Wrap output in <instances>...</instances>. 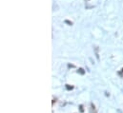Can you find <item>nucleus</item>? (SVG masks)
<instances>
[{
	"label": "nucleus",
	"mask_w": 123,
	"mask_h": 113,
	"mask_svg": "<svg viewBox=\"0 0 123 113\" xmlns=\"http://www.w3.org/2000/svg\"><path fill=\"white\" fill-rule=\"evenodd\" d=\"M90 111H91V113H97V111H96V108H95V106H94V104L93 103H91L90 104Z\"/></svg>",
	"instance_id": "obj_1"
},
{
	"label": "nucleus",
	"mask_w": 123,
	"mask_h": 113,
	"mask_svg": "<svg viewBox=\"0 0 123 113\" xmlns=\"http://www.w3.org/2000/svg\"><path fill=\"white\" fill-rule=\"evenodd\" d=\"M77 72H79V73H80V74H82V75L85 73V71H84V69H83V68H79V69L77 70Z\"/></svg>",
	"instance_id": "obj_2"
},
{
	"label": "nucleus",
	"mask_w": 123,
	"mask_h": 113,
	"mask_svg": "<svg viewBox=\"0 0 123 113\" xmlns=\"http://www.w3.org/2000/svg\"><path fill=\"white\" fill-rule=\"evenodd\" d=\"M66 88H67L68 90H70V89H73V88H74V86H73V85H71V86H70V85H66Z\"/></svg>",
	"instance_id": "obj_3"
},
{
	"label": "nucleus",
	"mask_w": 123,
	"mask_h": 113,
	"mask_svg": "<svg viewBox=\"0 0 123 113\" xmlns=\"http://www.w3.org/2000/svg\"><path fill=\"white\" fill-rule=\"evenodd\" d=\"M80 111H81V112L84 111V109H83V106H80Z\"/></svg>",
	"instance_id": "obj_4"
}]
</instances>
